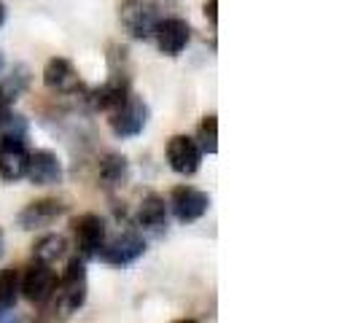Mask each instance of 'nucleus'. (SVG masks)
Returning a JSON list of instances; mask_svg holds the SVG:
<instances>
[{"label":"nucleus","mask_w":358,"mask_h":323,"mask_svg":"<svg viewBox=\"0 0 358 323\" xmlns=\"http://www.w3.org/2000/svg\"><path fill=\"white\" fill-rule=\"evenodd\" d=\"M54 305L49 307L52 318L57 323H62L65 318H71L78 307L87 302V269H84V261L73 259L65 275L57 280V288H54Z\"/></svg>","instance_id":"f257e3e1"},{"label":"nucleus","mask_w":358,"mask_h":323,"mask_svg":"<svg viewBox=\"0 0 358 323\" xmlns=\"http://www.w3.org/2000/svg\"><path fill=\"white\" fill-rule=\"evenodd\" d=\"M119 19H122V27L138 41L154 38V30L159 24L157 6L145 3V0H124L122 8H119Z\"/></svg>","instance_id":"f03ea898"},{"label":"nucleus","mask_w":358,"mask_h":323,"mask_svg":"<svg viewBox=\"0 0 358 323\" xmlns=\"http://www.w3.org/2000/svg\"><path fill=\"white\" fill-rule=\"evenodd\" d=\"M108 124H110V132H113L116 138H135V135H141L145 129V124H148V108H145V103L141 97L129 94L116 110H110Z\"/></svg>","instance_id":"7ed1b4c3"},{"label":"nucleus","mask_w":358,"mask_h":323,"mask_svg":"<svg viewBox=\"0 0 358 323\" xmlns=\"http://www.w3.org/2000/svg\"><path fill=\"white\" fill-rule=\"evenodd\" d=\"M57 272L52 269V264H43V261H33L30 267L24 269L22 280H19V291L24 294L27 302L33 305H46L52 299L54 288H57Z\"/></svg>","instance_id":"20e7f679"},{"label":"nucleus","mask_w":358,"mask_h":323,"mask_svg":"<svg viewBox=\"0 0 358 323\" xmlns=\"http://www.w3.org/2000/svg\"><path fill=\"white\" fill-rule=\"evenodd\" d=\"M73 237L81 259H94L106 243V221L94 213H84L73 221Z\"/></svg>","instance_id":"39448f33"},{"label":"nucleus","mask_w":358,"mask_h":323,"mask_svg":"<svg viewBox=\"0 0 358 323\" xmlns=\"http://www.w3.org/2000/svg\"><path fill=\"white\" fill-rule=\"evenodd\" d=\"M170 208L178 221L189 224V221H197L208 213L210 208V197L205 192H199L194 186H176L173 194H170Z\"/></svg>","instance_id":"423d86ee"},{"label":"nucleus","mask_w":358,"mask_h":323,"mask_svg":"<svg viewBox=\"0 0 358 323\" xmlns=\"http://www.w3.org/2000/svg\"><path fill=\"white\" fill-rule=\"evenodd\" d=\"M143 251H145L143 237L135 232H124V234H119V237H113L110 243H103V248H100L97 256H100L106 264L124 267V264H132L135 259H141Z\"/></svg>","instance_id":"0eeeda50"},{"label":"nucleus","mask_w":358,"mask_h":323,"mask_svg":"<svg viewBox=\"0 0 358 323\" xmlns=\"http://www.w3.org/2000/svg\"><path fill=\"white\" fill-rule=\"evenodd\" d=\"M167 162L180 175H194L199 170V162H202V151H199L197 141L189 138V135L170 138V143H167Z\"/></svg>","instance_id":"6e6552de"},{"label":"nucleus","mask_w":358,"mask_h":323,"mask_svg":"<svg viewBox=\"0 0 358 323\" xmlns=\"http://www.w3.org/2000/svg\"><path fill=\"white\" fill-rule=\"evenodd\" d=\"M154 38H157V46H159L162 54L176 57V54H180L189 46L192 27L183 19H159V24L154 30Z\"/></svg>","instance_id":"1a4fd4ad"},{"label":"nucleus","mask_w":358,"mask_h":323,"mask_svg":"<svg viewBox=\"0 0 358 323\" xmlns=\"http://www.w3.org/2000/svg\"><path fill=\"white\" fill-rule=\"evenodd\" d=\"M43 84L52 92H59V94H71V92L81 89V78H78V73L73 68V62L65 59V57H54V59L46 62Z\"/></svg>","instance_id":"9d476101"},{"label":"nucleus","mask_w":358,"mask_h":323,"mask_svg":"<svg viewBox=\"0 0 358 323\" xmlns=\"http://www.w3.org/2000/svg\"><path fill=\"white\" fill-rule=\"evenodd\" d=\"M24 175L33 180L36 186H52L62 178V162L52 151H36L27 157V170Z\"/></svg>","instance_id":"9b49d317"},{"label":"nucleus","mask_w":358,"mask_h":323,"mask_svg":"<svg viewBox=\"0 0 358 323\" xmlns=\"http://www.w3.org/2000/svg\"><path fill=\"white\" fill-rule=\"evenodd\" d=\"M27 148L19 138H3L0 145V178L19 180L27 170Z\"/></svg>","instance_id":"f8f14e48"},{"label":"nucleus","mask_w":358,"mask_h":323,"mask_svg":"<svg viewBox=\"0 0 358 323\" xmlns=\"http://www.w3.org/2000/svg\"><path fill=\"white\" fill-rule=\"evenodd\" d=\"M62 213H65V205L59 199H36L19 213V227L22 229H41V227H49L52 221H57Z\"/></svg>","instance_id":"ddd939ff"},{"label":"nucleus","mask_w":358,"mask_h":323,"mask_svg":"<svg viewBox=\"0 0 358 323\" xmlns=\"http://www.w3.org/2000/svg\"><path fill=\"white\" fill-rule=\"evenodd\" d=\"M129 97V84H127L124 76H110L103 87L90 94V103L97 110H116V108L124 103Z\"/></svg>","instance_id":"4468645a"},{"label":"nucleus","mask_w":358,"mask_h":323,"mask_svg":"<svg viewBox=\"0 0 358 323\" xmlns=\"http://www.w3.org/2000/svg\"><path fill=\"white\" fill-rule=\"evenodd\" d=\"M138 221L145 229H154L159 232L167 227V205L159 194H148V197L141 202V210H138Z\"/></svg>","instance_id":"2eb2a0df"},{"label":"nucleus","mask_w":358,"mask_h":323,"mask_svg":"<svg viewBox=\"0 0 358 323\" xmlns=\"http://www.w3.org/2000/svg\"><path fill=\"white\" fill-rule=\"evenodd\" d=\"M33 253H36V261L52 264V261H57V259L65 253V237H59V234L41 237L36 245H33Z\"/></svg>","instance_id":"dca6fc26"},{"label":"nucleus","mask_w":358,"mask_h":323,"mask_svg":"<svg viewBox=\"0 0 358 323\" xmlns=\"http://www.w3.org/2000/svg\"><path fill=\"white\" fill-rule=\"evenodd\" d=\"M19 296L17 269H0V310H11Z\"/></svg>","instance_id":"f3484780"},{"label":"nucleus","mask_w":358,"mask_h":323,"mask_svg":"<svg viewBox=\"0 0 358 323\" xmlns=\"http://www.w3.org/2000/svg\"><path fill=\"white\" fill-rule=\"evenodd\" d=\"M127 175V159L124 157H119V154H110L106 159L100 162V180L106 183V186H116V183H122Z\"/></svg>","instance_id":"a211bd4d"},{"label":"nucleus","mask_w":358,"mask_h":323,"mask_svg":"<svg viewBox=\"0 0 358 323\" xmlns=\"http://www.w3.org/2000/svg\"><path fill=\"white\" fill-rule=\"evenodd\" d=\"M197 141L199 151H205V154H215L218 151V122H215V116H205L202 119V124L197 129Z\"/></svg>","instance_id":"6ab92c4d"},{"label":"nucleus","mask_w":358,"mask_h":323,"mask_svg":"<svg viewBox=\"0 0 358 323\" xmlns=\"http://www.w3.org/2000/svg\"><path fill=\"white\" fill-rule=\"evenodd\" d=\"M0 129H3V135L6 138H24V132H27V122L19 116V113H11V110H3L0 113Z\"/></svg>","instance_id":"aec40b11"},{"label":"nucleus","mask_w":358,"mask_h":323,"mask_svg":"<svg viewBox=\"0 0 358 323\" xmlns=\"http://www.w3.org/2000/svg\"><path fill=\"white\" fill-rule=\"evenodd\" d=\"M215 8H218V0H208V3H205V14H208V19H210V22H218V14H215Z\"/></svg>","instance_id":"412c9836"},{"label":"nucleus","mask_w":358,"mask_h":323,"mask_svg":"<svg viewBox=\"0 0 358 323\" xmlns=\"http://www.w3.org/2000/svg\"><path fill=\"white\" fill-rule=\"evenodd\" d=\"M3 22H6V6H3V0H0V27H3Z\"/></svg>","instance_id":"4be33fe9"},{"label":"nucleus","mask_w":358,"mask_h":323,"mask_svg":"<svg viewBox=\"0 0 358 323\" xmlns=\"http://www.w3.org/2000/svg\"><path fill=\"white\" fill-rule=\"evenodd\" d=\"M3 110H8V100L0 94V113H3Z\"/></svg>","instance_id":"5701e85b"},{"label":"nucleus","mask_w":358,"mask_h":323,"mask_svg":"<svg viewBox=\"0 0 358 323\" xmlns=\"http://www.w3.org/2000/svg\"><path fill=\"white\" fill-rule=\"evenodd\" d=\"M3 251H6V240H3V232H0V259H3Z\"/></svg>","instance_id":"b1692460"},{"label":"nucleus","mask_w":358,"mask_h":323,"mask_svg":"<svg viewBox=\"0 0 358 323\" xmlns=\"http://www.w3.org/2000/svg\"><path fill=\"white\" fill-rule=\"evenodd\" d=\"M176 323H199V321H192V318H180V321H176Z\"/></svg>","instance_id":"393cba45"},{"label":"nucleus","mask_w":358,"mask_h":323,"mask_svg":"<svg viewBox=\"0 0 358 323\" xmlns=\"http://www.w3.org/2000/svg\"><path fill=\"white\" fill-rule=\"evenodd\" d=\"M0 71H3V54H0Z\"/></svg>","instance_id":"a878e982"}]
</instances>
